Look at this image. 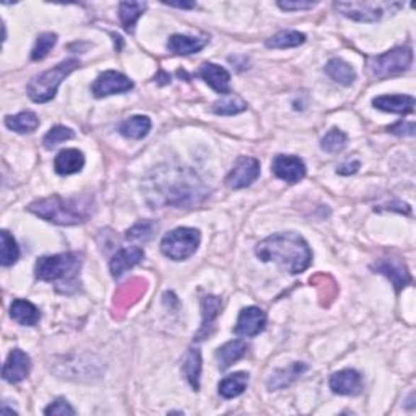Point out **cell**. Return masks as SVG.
<instances>
[{"label": "cell", "instance_id": "cell-20", "mask_svg": "<svg viewBox=\"0 0 416 416\" xmlns=\"http://www.w3.org/2000/svg\"><path fill=\"white\" fill-rule=\"evenodd\" d=\"M374 108L393 114H412L415 109V98L408 94H386L374 98Z\"/></svg>", "mask_w": 416, "mask_h": 416}, {"label": "cell", "instance_id": "cell-44", "mask_svg": "<svg viewBox=\"0 0 416 416\" xmlns=\"http://www.w3.org/2000/svg\"><path fill=\"white\" fill-rule=\"evenodd\" d=\"M169 7H177V9H193L196 7V2H166Z\"/></svg>", "mask_w": 416, "mask_h": 416}, {"label": "cell", "instance_id": "cell-8", "mask_svg": "<svg viewBox=\"0 0 416 416\" xmlns=\"http://www.w3.org/2000/svg\"><path fill=\"white\" fill-rule=\"evenodd\" d=\"M402 4H387V2H335L334 9L347 18L361 23H374L379 21L386 10L400 9Z\"/></svg>", "mask_w": 416, "mask_h": 416}, {"label": "cell", "instance_id": "cell-4", "mask_svg": "<svg viewBox=\"0 0 416 416\" xmlns=\"http://www.w3.org/2000/svg\"><path fill=\"white\" fill-rule=\"evenodd\" d=\"M28 210L40 218L60 226L85 223V220L90 216V205L80 202L79 198H64L60 196L33 202Z\"/></svg>", "mask_w": 416, "mask_h": 416}, {"label": "cell", "instance_id": "cell-22", "mask_svg": "<svg viewBox=\"0 0 416 416\" xmlns=\"http://www.w3.org/2000/svg\"><path fill=\"white\" fill-rule=\"evenodd\" d=\"M10 315L21 325H36L41 319V313L35 304L26 299H15L10 306Z\"/></svg>", "mask_w": 416, "mask_h": 416}, {"label": "cell", "instance_id": "cell-14", "mask_svg": "<svg viewBox=\"0 0 416 416\" xmlns=\"http://www.w3.org/2000/svg\"><path fill=\"white\" fill-rule=\"evenodd\" d=\"M31 371V359L25 352L21 349H13L10 352L7 361L4 364L2 376L4 379L10 382V384H18V382L25 381Z\"/></svg>", "mask_w": 416, "mask_h": 416}, {"label": "cell", "instance_id": "cell-18", "mask_svg": "<svg viewBox=\"0 0 416 416\" xmlns=\"http://www.w3.org/2000/svg\"><path fill=\"white\" fill-rule=\"evenodd\" d=\"M198 77L208 83V86H212L216 93L220 94H228L230 93V81L231 75L230 72L220 67L216 64H203L201 69H198Z\"/></svg>", "mask_w": 416, "mask_h": 416}, {"label": "cell", "instance_id": "cell-1", "mask_svg": "<svg viewBox=\"0 0 416 416\" xmlns=\"http://www.w3.org/2000/svg\"><path fill=\"white\" fill-rule=\"evenodd\" d=\"M148 186V197L154 205L163 207H189L207 196L198 176L187 168H159Z\"/></svg>", "mask_w": 416, "mask_h": 416}, {"label": "cell", "instance_id": "cell-16", "mask_svg": "<svg viewBox=\"0 0 416 416\" xmlns=\"http://www.w3.org/2000/svg\"><path fill=\"white\" fill-rule=\"evenodd\" d=\"M373 269L384 276H387V279L392 281L395 291H402L403 288L412 281V276H410L407 267H405V264L400 262V260H395V259L379 260V262L373 265Z\"/></svg>", "mask_w": 416, "mask_h": 416}, {"label": "cell", "instance_id": "cell-41", "mask_svg": "<svg viewBox=\"0 0 416 416\" xmlns=\"http://www.w3.org/2000/svg\"><path fill=\"white\" fill-rule=\"evenodd\" d=\"M392 134L395 135H408V137H413L415 135V124L413 122H398V124L392 125L389 129Z\"/></svg>", "mask_w": 416, "mask_h": 416}, {"label": "cell", "instance_id": "cell-13", "mask_svg": "<svg viewBox=\"0 0 416 416\" xmlns=\"http://www.w3.org/2000/svg\"><path fill=\"white\" fill-rule=\"evenodd\" d=\"M267 325V315L260 308H246L241 310L240 319L235 327V334L240 337H255L264 332Z\"/></svg>", "mask_w": 416, "mask_h": 416}, {"label": "cell", "instance_id": "cell-28", "mask_svg": "<svg viewBox=\"0 0 416 416\" xmlns=\"http://www.w3.org/2000/svg\"><path fill=\"white\" fill-rule=\"evenodd\" d=\"M5 125L16 134H31L40 127V118L31 111H23L16 116H9L5 119Z\"/></svg>", "mask_w": 416, "mask_h": 416}, {"label": "cell", "instance_id": "cell-24", "mask_svg": "<svg viewBox=\"0 0 416 416\" xmlns=\"http://www.w3.org/2000/svg\"><path fill=\"white\" fill-rule=\"evenodd\" d=\"M247 353V343L242 340H231L225 343L223 347L218 348L216 352V359H218L220 369H228L232 364Z\"/></svg>", "mask_w": 416, "mask_h": 416}, {"label": "cell", "instance_id": "cell-7", "mask_svg": "<svg viewBox=\"0 0 416 416\" xmlns=\"http://www.w3.org/2000/svg\"><path fill=\"white\" fill-rule=\"evenodd\" d=\"M201 246V231L196 228H177L168 232L162 241V252L176 262L192 257Z\"/></svg>", "mask_w": 416, "mask_h": 416}, {"label": "cell", "instance_id": "cell-45", "mask_svg": "<svg viewBox=\"0 0 416 416\" xmlns=\"http://www.w3.org/2000/svg\"><path fill=\"white\" fill-rule=\"evenodd\" d=\"M171 81V77L166 74V72H162V74L158 75V83L159 85H164V83H169Z\"/></svg>", "mask_w": 416, "mask_h": 416}, {"label": "cell", "instance_id": "cell-35", "mask_svg": "<svg viewBox=\"0 0 416 416\" xmlns=\"http://www.w3.org/2000/svg\"><path fill=\"white\" fill-rule=\"evenodd\" d=\"M247 109V103L241 99L240 96H230L223 99V101L215 103L213 113L218 116H235L240 114L242 111Z\"/></svg>", "mask_w": 416, "mask_h": 416}, {"label": "cell", "instance_id": "cell-43", "mask_svg": "<svg viewBox=\"0 0 416 416\" xmlns=\"http://www.w3.org/2000/svg\"><path fill=\"white\" fill-rule=\"evenodd\" d=\"M359 166H361V163H359V162H348V163H345V164H342L340 168L337 169V173H338V174H342V176L354 174V173H356V171L359 169Z\"/></svg>", "mask_w": 416, "mask_h": 416}, {"label": "cell", "instance_id": "cell-30", "mask_svg": "<svg viewBox=\"0 0 416 416\" xmlns=\"http://www.w3.org/2000/svg\"><path fill=\"white\" fill-rule=\"evenodd\" d=\"M184 374L187 377L189 384L192 386L193 390H198L201 387V373H202V356L197 348H191L186 354L184 364H182Z\"/></svg>", "mask_w": 416, "mask_h": 416}, {"label": "cell", "instance_id": "cell-5", "mask_svg": "<svg viewBox=\"0 0 416 416\" xmlns=\"http://www.w3.org/2000/svg\"><path fill=\"white\" fill-rule=\"evenodd\" d=\"M80 67V62L77 59H69L55 65L54 69H49L44 74L35 77L28 85V96L35 103H47L55 96V91L60 83H62L72 72Z\"/></svg>", "mask_w": 416, "mask_h": 416}, {"label": "cell", "instance_id": "cell-2", "mask_svg": "<svg viewBox=\"0 0 416 416\" xmlns=\"http://www.w3.org/2000/svg\"><path fill=\"white\" fill-rule=\"evenodd\" d=\"M255 255L262 262L280 264L291 275L303 274L309 269L313 252L303 236L296 232H279L260 241L255 247Z\"/></svg>", "mask_w": 416, "mask_h": 416}, {"label": "cell", "instance_id": "cell-37", "mask_svg": "<svg viewBox=\"0 0 416 416\" xmlns=\"http://www.w3.org/2000/svg\"><path fill=\"white\" fill-rule=\"evenodd\" d=\"M57 43V35L54 33H44L36 40L35 47L31 51V59L33 60H43L46 55L52 51V47Z\"/></svg>", "mask_w": 416, "mask_h": 416}, {"label": "cell", "instance_id": "cell-31", "mask_svg": "<svg viewBox=\"0 0 416 416\" xmlns=\"http://www.w3.org/2000/svg\"><path fill=\"white\" fill-rule=\"evenodd\" d=\"M145 9H147L145 2H122L119 5V18L127 33L135 31L137 20L140 18L143 12H145Z\"/></svg>", "mask_w": 416, "mask_h": 416}, {"label": "cell", "instance_id": "cell-36", "mask_svg": "<svg viewBox=\"0 0 416 416\" xmlns=\"http://www.w3.org/2000/svg\"><path fill=\"white\" fill-rule=\"evenodd\" d=\"M347 140H348V137H347L345 132H342L340 129H330L325 134V137L322 138L320 147H322V150L327 153H338V152H342L343 148H345Z\"/></svg>", "mask_w": 416, "mask_h": 416}, {"label": "cell", "instance_id": "cell-33", "mask_svg": "<svg viewBox=\"0 0 416 416\" xmlns=\"http://www.w3.org/2000/svg\"><path fill=\"white\" fill-rule=\"evenodd\" d=\"M306 41V36L303 33L295 31V30H286L276 33L275 36H271L267 40V46L274 49H290V47H298Z\"/></svg>", "mask_w": 416, "mask_h": 416}, {"label": "cell", "instance_id": "cell-10", "mask_svg": "<svg viewBox=\"0 0 416 416\" xmlns=\"http://www.w3.org/2000/svg\"><path fill=\"white\" fill-rule=\"evenodd\" d=\"M260 176V163L251 157H241L237 159L235 168L226 177V184L231 189H244L251 186Z\"/></svg>", "mask_w": 416, "mask_h": 416}, {"label": "cell", "instance_id": "cell-19", "mask_svg": "<svg viewBox=\"0 0 416 416\" xmlns=\"http://www.w3.org/2000/svg\"><path fill=\"white\" fill-rule=\"evenodd\" d=\"M85 166V157L80 150L77 148H65L59 152L54 159V169L60 176H70L80 173Z\"/></svg>", "mask_w": 416, "mask_h": 416}, {"label": "cell", "instance_id": "cell-6", "mask_svg": "<svg viewBox=\"0 0 416 416\" xmlns=\"http://www.w3.org/2000/svg\"><path fill=\"white\" fill-rule=\"evenodd\" d=\"M413 52L410 47H395L392 51L371 57L368 60V69L371 75L377 79H389V77L402 75L412 69Z\"/></svg>", "mask_w": 416, "mask_h": 416}, {"label": "cell", "instance_id": "cell-34", "mask_svg": "<svg viewBox=\"0 0 416 416\" xmlns=\"http://www.w3.org/2000/svg\"><path fill=\"white\" fill-rule=\"evenodd\" d=\"M2 247H0V262L4 267H10L13 265L20 257V249L16 246V241L9 231H2Z\"/></svg>", "mask_w": 416, "mask_h": 416}, {"label": "cell", "instance_id": "cell-27", "mask_svg": "<svg viewBox=\"0 0 416 416\" xmlns=\"http://www.w3.org/2000/svg\"><path fill=\"white\" fill-rule=\"evenodd\" d=\"M325 74L334 81L345 86L352 85L354 79H356V72H354L352 65L342 59H330L325 65Z\"/></svg>", "mask_w": 416, "mask_h": 416}, {"label": "cell", "instance_id": "cell-3", "mask_svg": "<svg viewBox=\"0 0 416 416\" xmlns=\"http://www.w3.org/2000/svg\"><path fill=\"white\" fill-rule=\"evenodd\" d=\"M81 264L83 255L79 252L46 255V257L38 259L35 274L38 280L52 283L59 293L70 295L79 290Z\"/></svg>", "mask_w": 416, "mask_h": 416}, {"label": "cell", "instance_id": "cell-23", "mask_svg": "<svg viewBox=\"0 0 416 416\" xmlns=\"http://www.w3.org/2000/svg\"><path fill=\"white\" fill-rule=\"evenodd\" d=\"M306 369H308V366L304 363H293V364L288 366V368L279 369L276 373H274V376L270 377L269 389L270 390L285 389V387L291 386L293 382H295L303 373H306Z\"/></svg>", "mask_w": 416, "mask_h": 416}, {"label": "cell", "instance_id": "cell-15", "mask_svg": "<svg viewBox=\"0 0 416 416\" xmlns=\"http://www.w3.org/2000/svg\"><path fill=\"white\" fill-rule=\"evenodd\" d=\"M329 384L338 395H356L363 389V377L354 369H343L332 374Z\"/></svg>", "mask_w": 416, "mask_h": 416}, {"label": "cell", "instance_id": "cell-39", "mask_svg": "<svg viewBox=\"0 0 416 416\" xmlns=\"http://www.w3.org/2000/svg\"><path fill=\"white\" fill-rule=\"evenodd\" d=\"M154 228L157 226H154L153 221H138L137 225H134L127 231L125 237L129 241H148L153 236Z\"/></svg>", "mask_w": 416, "mask_h": 416}, {"label": "cell", "instance_id": "cell-21", "mask_svg": "<svg viewBox=\"0 0 416 416\" xmlns=\"http://www.w3.org/2000/svg\"><path fill=\"white\" fill-rule=\"evenodd\" d=\"M221 310V299L218 296H205L202 299V327L197 332V340H203L210 335L213 322L220 315Z\"/></svg>", "mask_w": 416, "mask_h": 416}, {"label": "cell", "instance_id": "cell-25", "mask_svg": "<svg viewBox=\"0 0 416 416\" xmlns=\"http://www.w3.org/2000/svg\"><path fill=\"white\" fill-rule=\"evenodd\" d=\"M205 44H207V40H202V38L174 35L168 41V51L177 55H189L202 51Z\"/></svg>", "mask_w": 416, "mask_h": 416}, {"label": "cell", "instance_id": "cell-32", "mask_svg": "<svg viewBox=\"0 0 416 416\" xmlns=\"http://www.w3.org/2000/svg\"><path fill=\"white\" fill-rule=\"evenodd\" d=\"M310 285H314L315 288H317L319 298H320V301H322L324 306H329V304L334 301L337 293H338V286H337L335 280L327 274L314 275L313 279H310Z\"/></svg>", "mask_w": 416, "mask_h": 416}, {"label": "cell", "instance_id": "cell-17", "mask_svg": "<svg viewBox=\"0 0 416 416\" xmlns=\"http://www.w3.org/2000/svg\"><path fill=\"white\" fill-rule=\"evenodd\" d=\"M145 257V252H143L142 247H125L120 249V251L114 255L113 260H111L109 269L111 274H113L114 279H119L120 275H124L127 270L134 269Z\"/></svg>", "mask_w": 416, "mask_h": 416}, {"label": "cell", "instance_id": "cell-9", "mask_svg": "<svg viewBox=\"0 0 416 416\" xmlns=\"http://www.w3.org/2000/svg\"><path fill=\"white\" fill-rule=\"evenodd\" d=\"M134 88V81L129 77L116 70H108L96 79L91 85V91L96 98L111 96V94H122Z\"/></svg>", "mask_w": 416, "mask_h": 416}, {"label": "cell", "instance_id": "cell-29", "mask_svg": "<svg viewBox=\"0 0 416 416\" xmlns=\"http://www.w3.org/2000/svg\"><path fill=\"white\" fill-rule=\"evenodd\" d=\"M249 384V376L246 373H235L226 376L218 384V392L223 398H235L240 397L246 390Z\"/></svg>", "mask_w": 416, "mask_h": 416}, {"label": "cell", "instance_id": "cell-38", "mask_svg": "<svg viewBox=\"0 0 416 416\" xmlns=\"http://www.w3.org/2000/svg\"><path fill=\"white\" fill-rule=\"evenodd\" d=\"M74 137H75L74 130L69 129V127L55 125V127H52L51 130L47 132L46 137H44L43 143H44V147H46L47 150H51L54 147H57L59 143L67 142V140H70V138H74Z\"/></svg>", "mask_w": 416, "mask_h": 416}, {"label": "cell", "instance_id": "cell-40", "mask_svg": "<svg viewBox=\"0 0 416 416\" xmlns=\"http://www.w3.org/2000/svg\"><path fill=\"white\" fill-rule=\"evenodd\" d=\"M46 415H59V416H65V415H75V410L70 407V403L65 400V398H57L54 403L49 405V407L44 410Z\"/></svg>", "mask_w": 416, "mask_h": 416}, {"label": "cell", "instance_id": "cell-26", "mask_svg": "<svg viewBox=\"0 0 416 416\" xmlns=\"http://www.w3.org/2000/svg\"><path fill=\"white\" fill-rule=\"evenodd\" d=\"M150 129H152V120L147 116H132L119 125V134L132 140H140L148 135Z\"/></svg>", "mask_w": 416, "mask_h": 416}, {"label": "cell", "instance_id": "cell-42", "mask_svg": "<svg viewBox=\"0 0 416 416\" xmlns=\"http://www.w3.org/2000/svg\"><path fill=\"white\" fill-rule=\"evenodd\" d=\"M279 7L286 12H296V10H310L315 7V2H279Z\"/></svg>", "mask_w": 416, "mask_h": 416}, {"label": "cell", "instance_id": "cell-11", "mask_svg": "<svg viewBox=\"0 0 416 416\" xmlns=\"http://www.w3.org/2000/svg\"><path fill=\"white\" fill-rule=\"evenodd\" d=\"M147 291V281L143 279H132L125 281L124 285L116 291L114 295V313L118 315H122L127 313V309L134 306V304L140 299Z\"/></svg>", "mask_w": 416, "mask_h": 416}, {"label": "cell", "instance_id": "cell-12", "mask_svg": "<svg viewBox=\"0 0 416 416\" xmlns=\"http://www.w3.org/2000/svg\"><path fill=\"white\" fill-rule=\"evenodd\" d=\"M271 171L279 179L296 184L306 176V164L301 158L291 157V154H279L271 163Z\"/></svg>", "mask_w": 416, "mask_h": 416}]
</instances>
